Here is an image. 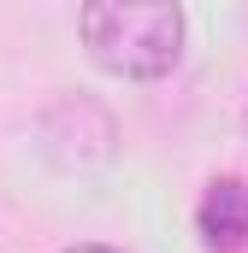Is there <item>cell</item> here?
<instances>
[{"label":"cell","mask_w":248,"mask_h":253,"mask_svg":"<svg viewBox=\"0 0 248 253\" xmlns=\"http://www.w3.org/2000/svg\"><path fill=\"white\" fill-rule=\"evenodd\" d=\"M195 230H201L207 253H237L248 242V183L213 177L207 194H201V206H195Z\"/></svg>","instance_id":"2"},{"label":"cell","mask_w":248,"mask_h":253,"mask_svg":"<svg viewBox=\"0 0 248 253\" xmlns=\"http://www.w3.org/2000/svg\"><path fill=\"white\" fill-rule=\"evenodd\" d=\"M83 47L107 77L154 83L184 59V0H83Z\"/></svg>","instance_id":"1"},{"label":"cell","mask_w":248,"mask_h":253,"mask_svg":"<svg viewBox=\"0 0 248 253\" xmlns=\"http://www.w3.org/2000/svg\"><path fill=\"white\" fill-rule=\"evenodd\" d=\"M65 253H119V248H101V242H77V248H65Z\"/></svg>","instance_id":"3"}]
</instances>
